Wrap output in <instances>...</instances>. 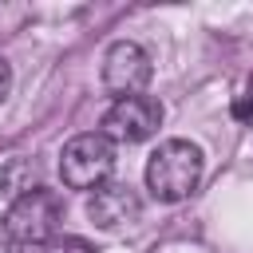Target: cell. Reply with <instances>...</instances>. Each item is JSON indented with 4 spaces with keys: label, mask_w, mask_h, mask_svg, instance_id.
Returning <instances> with one entry per match:
<instances>
[{
    "label": "cell",
    "mask_w": 253,
    "mask_h": 253,
    "mask_svg": "<svg viewBox=\"0 0 253 253\" xmlns=\"http://www.w3.org/2000/svg\"><path fill=\"white\" fill-rule=\"evenodd\" d=\"M202 170H206V158H202L198 142H190V138H166L146 158V190L158 202H186L198 190Z\"/></svg>",
    "instance_id": "cell-1"
},
{
    "label": "cell",
    "mask_w": 253,
    "mask_h": 253,
    "mask_svg": "<svg viewBox=\"0 0 253 253\" xmlns=\"http://www.w3.org/2000/svg\"><path fill=\"white\" fill-rule=\"evenodd\" d=\"M59 221H63L59 194L36 186V190L12 198L8 213H4V233L12 245H47V241H55Z\"/></svg>",
    "instance_id": "cell-2"
},
{
    "label": "cell",
    "mask_w": 253,
    "mask_h": 253,
    "mask_svg": "<svg viewBox=\"0 0 253 253\" xmlns=\"http://www.w3.org/2000/svg\"><path fill=\"white\" fill-rule=\"evenodd\" d=\"M115 170V142L103 138L99 130L75 134L59 150V178L71 190H99Z\"/></svg>",
    "instance_id": "cell-3"
},
{
    "label": "cell",
    "mask_w": 253,
    "mask_h": 253,
    "mask_svg": "<svg viewBox=\"0 0 253 253\" xmlns=\"http://www.w3.org/2000/svg\"><path fill=\"white\" fill-rule=\"evenodd\" d=\"M162 126V103L154 95H126L115 99L99 123V134L111 142H142Z\"/></svg>",
    "instance_id": "cell-4"
},
{
    "label": "cell",
    "mask_w": 253,
    "mask_h": 253,
    "mask_svg": "<svg viewBox=\"0 0 253 253\" xmlns=\"http://www.w3.org/2000/svg\"><path fill=\"white\" fill-rule=\"evenodd\" d=\"M154 67H150V55L142 43L134 40H119L107 47L103 55V87L115 95V99H126V95H142V87L150 83Z\"/></svg>",
    "instance_id": "cell-5"
},
{
    "label": "cell",
    "mask_w": 253,
    "mask_h": 253,
    "mask_svg": "<svg viewBox=\"0 0 253 253\" xmlns=\"http://www.w3.org/2000/svg\"><path fill=\"white\" fill-rule=\"evenodd\" d=\"M87 217L99 225V229H123V225H134L142 217V202L130 186L123 182H103L91 198H87Z\"/></svg>",
    "instance_id": "cell-6"
},
{
    "label": "cell",
    "mask_w": 253,
    "mask_h": 253,
    "mask_svg": "<svg viewBox=\"0 0 253 253\" xmlns=\"http://www.w3.org/2000/svg\"><path fill=\"white\" fill-rule=\"evenodd\" d=\"M0 190L4 194H28V190H36V162L32 158H12L4 170H0Z\"/></svg>",
    "instance_id": "cell-7"
},
{
    "label": "cell",
    "mask_w": 253,
    "mask_h": 253,
    "mask_svg": "<svg viewBox=\"0 0 253 253\" xmlns=\"http://www.w3.org/2000/svg\"><path fill=\"white\" fill-rule=\"evenodd\" d=\"M43 253H99V249L83 237H55V241H47Z\"/></svg>",
    "instance_id": "cell-8"
},
{
    "label": "cell",
    "mask_w": 253,
    "mask_h": 253,
    "mask_svg": "<svg viewBox=\"0 0 253 253\" xmlns=\"http://www.w3.org/2000/svg\"><path fill=\"white\" fill-rule=\"evenodd\" d=\"M233 115H237V119H253V87L241 91V99L233 103Z\"/></svg>",
    "instance_id": "cell-9"
},
{
    "label": "cell",
    "mask_w": 253,
    "mask_h": 253,
    "mask_svg": "<svg viewBox=\"0 0 253 253\" xmlns=\"http://www.w3.org/2000/svg\"><path fill=\"white\" fill-rule=\"evenodd\" d=\"M8 91H12V63L0 55V103L8 99Z\"/></svg>",
    "instance_id": "cell-10"
},
{
    "label": "cell",
    "mask_w": 253,
    "mask_h": 253,
    "mask_svg": "<svg viewBox=\"0 0 253 253\" xmlns=\"http://www.w3.org/2000/svg\"><path fill=\"white\" fill-rule=\"evenodd\" d=\"M0 253H20V245H12V241L4 237V241H0Z\"/></svg>",
    "instance_id": "cell-11"
}]
</instances>
